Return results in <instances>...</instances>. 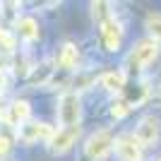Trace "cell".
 Returning <instances> with one entry per match:
<instances>
[{"mask_svg": "<svg viewBox=\"0 0 161 161\" xmlns=\"http://www.w3.org/2000/svg\"><path fill=\"white\" fill-rule=\"evenodd\" d=\"M101 84H103L106 89L118 92V89L125 87V75H123V72H106L103 77H101Z\"/></svg>", "mask_w": 161, "mask_h": 161, "instance_id": "cell-12", "label": "cell"}, {"mask_svg": "<svg viewBox=\"0 0 161 161\" xmlns=\"http://www.w3.org/2000/svg\"><path fill=\"white\" fill-rule=\"evenodd\" d=\"M77 135H80V128H65V130H60V132H55V137L51 140V149H53L55 154L67 152V149L75 144Z\"/></svg>", "mask_w": 161, "mask_h": 161, "instance_id": "cell-8", "label": "cell"}, {"mask_svg": "<svg viewBox=\"0 0 161 161\" xmlns=\"http://www.w3.org/2000/svg\"><path fill=\"white\" fill-rule=\"evenodd\" d=\"M55 137V130L46 123H24L19 128V140L22 142H36V140H46L51 142Z\"/></svg>", "mask_w": 161, "mask_h": 161, "instance_id": "cell-4", "label": "cell"}, {"mask_svg": "<svg viewBox=\"0 0 161 161\" xmlns=\"http://www.w3.org/2000/svg\"><path fill=\"white\" fill-rule=\"evenodd\" d=\"M115 147V137L111 130H99L87 140L84 144V152H87L89 159H103V156Z\"/></svg>", "mask_w": 161, "mask_h": 161, "instance_id": "cell-3", "label": "cell"}, {"mask_svg": "<svg viewBox=\"0 0 161 161\" xmlns=\"http://www.w3.org/2000/svg\"><path fill=\"white\" fill-rule=\"evenodd\" d=\"M17 29H19V36H24L27 41L39 39V24H36V19H31V17H22V19L17 22Z\"/></svg>", "mask_w": 161, "mask_h": 161, "instance_id": "cell-10", "label": "cell"}, {"mask_svg": "<svg viewBox=\"0 0 161 161\" xmlns=\"http://www.w3.org/2000/svg\"><path fill=\"white\" fill-rule=\"evenodd\" d=\"M130 113V101H115L113 108H111V115L113 118H125Z\"/></svg>", "mask_w": 161, "mask_h": 161, "instance_id": "cell-15", "label": "cell"}, {"mask_svg": "<svg viewBox=\"0 0 161 161\" xmlns=\"http://www.w3.org/2000/svg\"><path fill=\"white\" fill-rule=\"evenodd\" d=\"M3 89H5V72L0 70V92H3Z\"/></svg>", "mask_w": 161, "mask_h": 161, "instance_id": "cell-18", "label": "cell"}, {"mask_svg": "<svg viewBox=\"0 0 161 161\" xmlns=\"http://www.w3.org/2000/svg\"><path fill=\"white\" fill-rule=\"evenodd\" d=\"M101 36H103V46L106 51H118L123 43V27L111 17L108 22L101 24Z\"/></svg>", "mask_w": 161, "mask_h": 161, "instance_id": "cell-7", "label": "cell"}, {"mask_svg": "<svg viewBox=\"0 0 161 161\" xmlns=\"http://www.w3.org/2000/svg\"><path fill=\"white\" fill-rule=\"evenodd\" d=\"M115 152L120 154L123 161H140L142 159V147L135 140V135H120L115 140Z\"/></svg>", "mask_w": 161, "mask_h": 161, "instance_id": "cell-6", "label": "cell"}, {"mask_svg": "<svg viewBox=\"0 0 161 161\" xmlns=\"http://www.w3.org/2000/svg\"><path fill=\"white\" fill-rule=\"evenodd\" d=\"M147 29L154 41H161V14H149L147 17Z\"/></svg>", "mask_w": 161, "mask_h": 161, "instance_id": "cell-13", "label": "cell"}, {"mask_svg": "<svg viewBox=\"0 0 161 161\" xmlns=\"http://www.w3.org/2000/svg\"><path fill=\"white\" fill-rule=\"evenodd\" d=\"M156 53H159V46H156L154 39L137 41L132 46V51H130V55H128V67L130 70H142V67H147L156 58Z\"/></svg>", "mask_w": 161, "mask_h": 161, "instance_id": "cell-1", "label": "cell"}, {"mask_svg": "<svg viewBox=\"0 0 161 161\" xmlns=\"http://www.w3.org/2000/svg\"><path fill=\"white\" fill-rule=\"evenodd\" d=\"M58 63H60V67H65V70H72V67L77 65V46H75V43H65V46L60 48Z\"/></svg>", "mask_w": 161, "mask_h": 161, "instance_id": "cell-11", "label": "cell"}, {"mask_svg": "<svg viewBox=\"0 0 161 161\" xmlns=\"http://www.w3.org/2000/svg\"><path fill=\"white\" fill-rule=\"evenodd\" d=\"M58 118L65 128H77V123L82 118V103L80 96L67 92V94L60 96V103H58Z\"/></svg>", "mask_w": 161, "mask_h": 161, "instance_id": "cell-2", "label": "cell"}, {"mask_svg": "<svg viewBox=\"0 0 161 161\" xmlns=\"http://www.w3.org/2000/svg\"><path fill=\"white\" fill-rule=\"evenodd\" d=\"M0 48H3V51H12V48H14L12 34H7L5 29H0Z\"/></svg>", "mask_w": 161, "mask_h": 161, "instance_id": "cell-16", "label": "cell"}, {"mask_svg": "<svg viewBox=\"0 0 161 161\" xmlns=\"http://www.w3.org/2000/svg\"><path fill=\"white\" fill-rule=\"evenodd\" d=\"M31 115V106L29 101H14L12 106L7 108V123L10 125H24Z\"/></svg>", "mask_w": 161, "mask_h": 161, "instance_id": "cell-9", "label": "cell"}, {"mask_svg": "<svg viewBox=\"0 0 161 161\" xmlns=\"http://www.w3.org/2000/svg\"><path fill=\"white\" fill-rule=\"evenodd\" d=\"M159 120H156L154 115H147V118H142L137 130H135V140L140 142V147H149V144H154L156 137H159Z\"/></svg>", "mask_w": 161, "mask_h": 161, "instance_id": "cell-5", "label": "cell"}, {"mask_svg": "<svg viewBox=\"0 0 161 161\" xmlns=\"http://www.w3.org/2000/svg\"><path fill=\"white\" fill-rule=\"evenodd\" d=\"M92 10H94V17L101 22V24L111 19V14H108V3H92Z\"/></svg>", "mask_w": 161, "mask_h": 161, "instance_id": "cell-14", "label": "cell"}, {"mask_svg": "<svg viewBox=\"0 0 161 161\" xmlns=\"http://www.w3.org/2000/svg\"><path fill=\"white\" fill-rule=\"evenodd\" d=\"M7 149H10V142H7V137H3V135H0V156L7 154Z\"/></svg>", "mask_w": 161, "mask_h": 161, "instance_id": "cell-17", "label": "cell"}]
</instances>
